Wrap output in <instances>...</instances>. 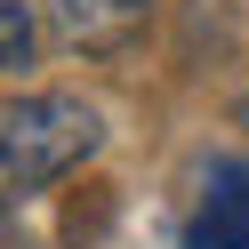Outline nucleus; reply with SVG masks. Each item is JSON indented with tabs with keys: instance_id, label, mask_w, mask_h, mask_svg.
Wrapping results in <instances>:
<instances>
[{
	"instance_id": "f257e3e1",
	"label": "nucleus",
	"mask_w": 249,
	"mask_h": 249,
	"mask_svg": "<svg viewBox=\"0 0 249 249\" xmlns=\"http://www.w3.org/2000/svg\"><path fill=\"white\" fill-rule=\"evenodd\" d=\"M97 145H105L97 105H81V97H17L0 113V185L8 193H40V185L72 177Z\"/></svg>"
},
{
	"instance_id": "f03ea898",
	"label": "nucleus",
	"mask_w": 249,
	"mask_h": 249,
	"mask_svg": "<svg viewBox=\"0 0 249 249\" xmlns=\"http://www.w3.org/2000/svg\"><path fill=\"white\" fill-rule=\"evenodd\" d=\"M49 17H56V33L81 56H121V49L145 40L153 0H49Z\"/></svg>"
},
{
	"instance_id": "7ed1b4c3",
	"label": "nucleus",
	"mask_w": 249,
	"mask_h": 249,
	"mask_svg": "<svg viewBox=\"0 0 249 249\" xmlns=\"http://www.w3.org/2000/svg\"><path fill=\"white\" fill-rule=\"evenodd\" d=\"M193 249H249V161H217L193 209Z\"/></svg>"
},
{
	"instance_id": "20e7f679",
	"label": "nucleus",
	"mask_w": 249,
	"mask_h": 249,
	"mask_svg": "<svg viewBox=\"0 0 249 249\" xmlns=\"http://www.w3.org/2000/svg\"><path fill=\"white\" fill-rule=\"evenodd\" d=\"M33 49H40V24H33V8H24V0H0V72L33 65Z\"/></svg>"
},
{
	"instance_id": "39448f33",
	"label": "nucleus",
	"mask_w": 249,
	"mask_h": 249,
	"mask_svg": "<svg viewBox=\"0 0 249 249\" xmlns=\"http://www.w3.org/2000/svg\"><path fill=\"white\" fill-rule=\"evenodd\" d=\"M0 233H8V193H0Z\"/></svg>"
},
{
	"instance_id": "423d86ee",
	"label": "nucleus",
	"mask_w": 249,
	"mask_h": 249,
	"mask_svg": "<svg viewBox=\"0 0 249 249\" xmlns=\"http://www.w3.org/2000/svg\"><path fill=\"white\" fill-rule=\"evenodd\" d=\"M241 121H249V105H241Z\"/></svg>"
}]
</instances>
